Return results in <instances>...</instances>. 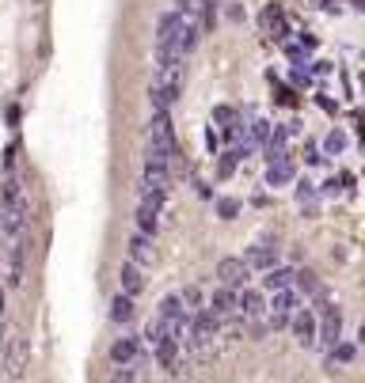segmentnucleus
Listing matches in <instances>:
<instances>
[{"mask_svg": "<svg viewBox=\"0 0 365 383\" xmlns=\"http://www.w3.org/2000/svg\"><path fill=\"white\" fill-rule=\"evenodd\" d=\"M183 35H186V19H183L179 8L160 15L156 19V65H164V61L183 53ZM183 57H190V53H183Z\"/></svg>", "mask_w": 365, "mask_h": 383, "instance_id": "nucleus-1", "label": "nucleus"}, {"mask_svg": "<svg viewBox=\"0 0 365 383\" xmlns=\"http://www.w3.org/2000/svg\"><path fill=\"white\" fill-rule=\"evenodd\" d=\"M168 190H172V164L164 160H145L141 167V182H137V194L141 201H156V205H168Z\"/></svg>", "mask_w": 365, "mask_h": 383, "instance_id": "nucleus-2", "label": "nucleus"}, {"mask_svg": "<svg viewBox=\"0 0 365 383\" xmlns=\"http://www.w3.org/2000/svg\"><path fill=\"white\" fill-rule=\"evenodd\" d=\"M149 156L172 164L175 156V129H172V110H152L149 121Z\"/></svg>", "mask_w": 365, "mask_h": 383, "instance_id": "nucleus-3", "label": "nucleus"}, {"mask_svg": "<svg viewBox=\"0 0 365 383\" xmlns=\"http://www.w3.org/2000/svg\"><path fill=\"white\" fill-rule=\"evenodd\" d=\"M297 307H301V292H297V284H289V289H278L270 300V307H266V323H270V330H289V323H293Z\"/></svg>", "mask_w": 365, "mask_h": 383, "instance_id": "nucleus-4", "label": "nucleus"}, {"mask_svg": "<svg viewBox=\"0 0 365 383\" xmlns=\"http://www.w3.org/2000/svg\"><path fill=\"white\" fill-rule=\"evenodd\" d=\"M206 307L225 323V327H229V323H240V289H229V284H221V289L209 296Z\"/></svg>", "mask_w": 365, "mask_h": 383, "instance_id": "nucleus-5", "label": "nucleus"}, {"mask_svg": "<svg viewBox=\"0 0 365 383\" xmlns=\"http://www.w3.org/2000/svg\"><path fill=\"white\" fill-rule=\"evenodd\" d=\"M27 353H31L27 338H23V334H12V341L4 346V380H19L23 376V368H27Z\"/></svg>", "mask_w": 365, "mask_h": 383, "instance_id": "nucleus-6", "label": "nucleus"}, {"mask_svg": "<svg viewBox=\"0 0 365 383\" xmlns=\"http://www.w3.org/2000/svg\"><path fill=\"white\" fill-rule=\"evenodd\" d=\"M335 341H343V312L327 304V307L320 312V334H316V346H320V349H331Z\"/></svg>", "mask_w": 365, "mask_h": 383, "instance_id": "nucleus-7", "label": "nucleus"}, {"mask_svg": "<svg viewBox=\"0 0 365 383\" xmlns=\"http://www.w3.org/2000/svg\"><path fill=\"white\" fill-rule=\"evenodd\" d=\"M126 247H129V258H133L137 266H145V270L160 262L156 235H149V232H133V235H129V243H126Z\"/></svg>", "mask_w": 365, "mask_h": 383, "instance_id": "nucleus-8", "label": "nucleus"}, {"mask_svg": "<svg viewBox=\"0 0 365 383\" xmlns=\"http://www.w3.org/2000/svg\"><path fill=\"white\" fill-rule=\"evenodd\" d=\"M156 315H164V323H168V327H172L175 334L186 327V319H190V312H186V304H183L179 292H168V296H160Z\"/></svg>", "mask_w": 365, "mask_h": 383, "instance_id": "nucleus-9", "label": "nucleus"}, {"mask_svg": "<svg viewBox=\"0 0 365 383\" xmlns=\"http://www.w3.org/2000/svg\"><path fill=\"white\" fill-rule=\"evenodd\" d=\"M217 281L229 284V289H243V284L251 281V266H248V258H225V262L217 266Z\"/></svg>", "mask_w": 365, "mask_h": 383, "instance_id": "nucleus-10", "label": "nucleus"}, {"mask_svg": "<svg viewBox=\"0 0 365 383\" xmlns=\"http://www.w3.org/2000/svg\"><path fill=\"white\" fill-rule=\"evenodd\" d=\"M289 330L297 334V341H301V346H316V334H320V315L308 312V307H297Z\"/></svg>", "mask_w": 365, "mask_h": 383, "instance_id": "nucleus-11", "label": "nucleus"}, {"mask_svg": "<svg viewBox=\"0 0 365 383\" xmlns=\"http://www.w3.org/2000/svg\"><path fill=\"white\" fill-rule=\"evenodd\" d=\"M266 307H270V300H266L259 289H248V284H243V289H240V319L243 323L266 319Z\"/></svg>", "mask_w": 365, "mask_h": 383, "instance_id": "nucleus-12", "label": "nucleus"}, {"mask_svg": "<svg viewBox=\"0 0 365 383\" xmlns=\"http://www.w3.org/2000/svg\"><path fill=\"white\" fill-rule=\"evenodd\" d=\"M133 224H137V232L156 235L160 228H164V205H156V201H141L137 213H133Z\"/></svg>", "mask_w": 365, "mask_h": 383, "instance_id": "nucleus-13", "label": "nucleus"}, {"mask_svg": "<svg viewBox=\"0 0 365 383\" xmlns=\"http://www.w3.org/2000/svg\"><path fill=\"white\" fill-rule=\"evenodd\" d=\"M243 258H248L251 273H266V270H274V266H278V250L266 247V243H251Z\"/></svg>", "mask_w": 365, "mask_h": 383, "instance_id": "nucleus-14", "label": "nucleus"}, {"mask_svg": "<svg viewBox=\"0 0 365 383\" xmlns=\"http://www.w3.org/2000/svg\"><path fill=\"white\" fill-rule=\"evenodd\" d=\"M145 349V338H137V334H126V338H118L115 346H111V361L115 364H129L137 353Z\"/></svg>", "mask_w": 365, "mask_h": 383, "instance_id": "nucleus-15", "label": "nucleus"}, {"mask_svg": "<svg viewBox=\"0 0 365 383\" xmlns=\"http://www.w3.org/2000/svg\"><path fill=\"white\" fill-rule=\"evenodd\" d=\"M118 284H122V292H129V296H141V289H145V266H137L133 258H129V262L122 266V273H118Z\"/></svg>", "mask_w": 365, "mask_h": 383, "instance_id": "nucleus-16", "label": "nucleus"}, {"mask_svg": "<svg viewBox=\"0 0 365 383\" xmlns=\"http://www.w3.org/2000/svg\"><path fill=\"white\" fill-rule=\"evenodd\" d=\"M213 121H217V129H221V133H225V141H236V137H240V114L236 110H232V107H217L213 110Z\"/></svg>", "mask_w": 365, "mask_h": 383, "instance_id": "nucleus-17", "label": "nucleus"}, {"mask_svg": "<svg viewBox=\"0 0 365 383\" xmlns=\"http://www.w3.org/2000/svg\"><path fill=\"white\" fill-rule=\"evenodd\" d=\"M293 281H297V270H289V266H274V270L263 273V289H270V292L289 289Z\"/></svg>", "mask_w": 365, "mask_h": 383, "instance_id": "nucleus-18", "label": "nucleus"}, {"mask_svg": "<svg viewBox=\"0 0 365 383\" xmlns=\"http://www.w3.org/2000/svg\"><path fill=\"white\" fill-rule=\"evenodd\" d=\"M133 315H137L133 296H129V292H118V296L111 300V319L115 323H133Z\"/></svg>", "mask_w": 365, "mask_h": 383, "instance_id": "nucleus-19", "label": "nucleus"}, {"mask_svg": "<svg viewBox=\"0 0 365 383\" xmlns=\"http://www.w3.org/2000/svg\"><path fill=\"white\" fill-rule=\"evenodd\" d=\"M289 178H293V164H289L286 156L270 160V167H266V182H270V186H286Z\"/></svg>", "mask_w": 365, "mask_h": 383, "instance_id": "nucleus-20", "label": "nucleus"}, {"mask_svg": "<svg viewBox=\"0 0 365 383\" xmlns=\"http://www.w3.org/2000/svg\"><path fill=\"white\" fill-rule=\"evenodd\" d=\"M354 357H358V346L354 341H335V346L327 349V364L335 368V364H350Z\"/></svg>", "mask_w": 365, "mask_h": 383, "instance_id": "nucleus-21", "label": "nucleus"}, {"mask_svg": "<svg viewBox=\"0 0 365 383\" xmlns=\"http://www.w3.org/2000/svg\"><path fill=\"white\" fill-rule=\"evenodd\" d=\"M23 266H27V239H19V243H15L12 270H8V284H19V281H23Z\"/></svg>", "mask_w": 365, "mask_h": 383, "instance_id": "nucleus-22", "label": "nucleus"}, {"mask_svg": "<svg viewBox=\"0 0 365 383\" xmlns=\"http://www.w3.org/2000/svg\"><path fill=\"white\" fill-rule=\"evenodd\" d=\"M168 330H172V327L164 323V315H152V319L145 323V334H141V338H145V346H156V341L164 338Z\"/></svg>", "mask_w": 365, "mask_h": 383, "instance_id": "nucleus-23", "label": "nucleus"}, {"mask_svg": "<svg viewBox=\"0 0 365 383\" xmlns=\"http://www.w3.org/2000/svg\"><path fill=\"white\" fill-rule=\"evenodd\" d=\"M179 296H183V304H186V312H202V307H206V304H209V300H206V292H202V289H198V284H186V289L179 292Z\"/></svg>", "mask_w": 365, "mask_h": 383, "instance_id": "nucleus-24", "label": "nucleus"}, {"mask_svg": "<svg viewBox=\"0 0 365 383\" xmlns=\"http://www.w3.org/2000/svg\"><path fill=\"white\" fill-rule=\"evenodd\" d=\"M343 148H346V133H343V129H331L327 141H323V152H327V156H339Z\"/></svg>", "mask_w": 365, "mask_h": 383, "instance_id": "nucleus-25", "label": "nucleus"}, {"mask_svg": "<svg viewBox=\"0 0 365 383\" xmlns=\"http://www.w3.org/2000/svg\"><path fill=\"white\" fill-rule=\"evenodd\" d=\"M297 292H320V281H316L312 270H297Z\"/></svg>", "mask_w": 365, "mask_h": 383, "instance_id": "nucleus-26", "label": "nucleus"}, {"mask_svg": "<svg viewBox=\"0 0 365 383\" xmlns=\"http://www.w3.org/2000/svg\"><path fill=\"white\" fill-rule=\"evenodd\" d=\"M236 213H240V201H236V198H217V216L232 220Z\"/></svg>", "mask_w": 365, "mask_h": 383, "instance_id": "nucleus-27", "label": "nucleus"}, {"mask_svg": "<svg viewBox=\"0 0 365 383\" xmlns=\"http://www.w3.org/2000/svg\"><path fill=\"white\" fill-rule=\"evenodd\" d=\"M297 198H301V201H312L316 198V190H312V182H308V178H305V182H297Z\"/></svg>", "mask_w": 365, "mask_h": 383, "instance_id": "nucleus-28", "label": "nucleus"}, {"mask_svg": "<svg viewBox=\"0 0 365 383\" xmlns=\"http://www.w3.org/2000/svg\"><path fill=\"white\" fill-rule=\"evenodd\" d=\"M358 341H362V346H365V323H362V327H358Z\"/></svg>", "mask_w": 365, "mask_h": 383, "instance_id": "nucleus-29", "label": "nucleus"}]
</instances>
